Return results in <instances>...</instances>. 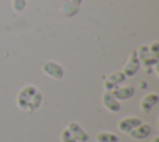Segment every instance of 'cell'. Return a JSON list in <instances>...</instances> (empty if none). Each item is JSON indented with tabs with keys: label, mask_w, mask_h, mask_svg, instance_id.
I'll return each instance as SVG.
<instances>
[{
	"label": "cell",
	"mask_w": 159,
	"mask_h": 142,
	"mask_svg": "<svg viewBox=\"0 0 159 142\" xmlns=\"http://www.w3.org/2000/svg\"><path fill=\"white\" fill-rule=\"evenodd\" d=\"M41 100H42V96L37 91V88L27 85L19 91L16 102L20 108L29 112H34L41 105Z\"/></svg>",
	"instance_id": "cell-1"
},
{
	"label": "cell",
	"mask_w": 159,
	"mask_h": 142,
	"mask_svg": "<svg viewBox=\"0 0 159 142\" xmlns=\"http://www.w3.org/2000/svg\"><path fill=\"white\" fill-rule=\"evenodd\" d=\"M142 123V120L135 117V116H127V117H123L120 121H118L117 123V127L118 130H120L122 132L124 133H128L129 131H132L134 127L139 126Z\"/></svg>",
	"instance_id": "cell-2"
},
{
	"label": "cell",
	"mask_w": 159,
	"mask_h": 142,
	"mask_svg": "<svg viewBox=\"0 0 159 142\" xmlns=\"http://www.w3.org/2000/svg\"><path fill=\"white\" fill-rule=\"evenodd\" d=\"M42 71L53 78H61L63 76V69L55 61H46L42 65Z\"/></svg>",
	"instance_id": "cell-3"
},
{
	"label": "cell",
	"mask_w": 159,
	"mask_h": 142,
	"mask_svg": "<svg viewBox=\"0 0 159 142\" xmlns=\"http://www.w3.org/2000/svg\"><path fill=\"white\" fill-rule=\"evenodd\" d=\"M138 69H139V59L137 57V52L132 51L128 64L123 69V73H124V76H134L135 72L138 71Z\"/></svg>",
	"instance_id": "cell-4"
},
{
	"label": "cell",
	"mask_w": 159,
	"mask_h": 142,
	"mask_svg": "<svg viewBox=\"0 0 159 142\" xmlns=\"http://www.w3.org/2000/svg\"><path fill=\"white\" fill-rule=\"evenodd\" d=\"M68 131L71 132V135L73 136V138L77 141V142H86L88 141V135L84 132V130L77 123V122H71L68 126H67Z\"/></svg>",
	"instance_id": "cell-5"
},
{
	"label": "cell",
	"mask_w": 159,
	"mask_h": 142,
	"mask_svg": "<svg viewBox=\"0 0 159 142\" xmlns=\"http://www.w3.org/2000/svg\"><path fill=\"white\" fill-rule=\"evenodd\" d=\"M112 96L116 100H128L134 95V87L132 85L129 86H123V87H116L114 90L109 91Z\"/></svg>",
	"instance_id": "cell-6"
},
{
	"label": "cell",
	"mask_w": 159,
	"mask_h": 142,
	"mask_svg": "<svg viewBox=\"0 0 159 142\" xmlns=\"http://www.w3.org/2000/svg\"><path fill=\"white\" fill-rule=\"evenodd\" d=\"M158 101H159L158 95L154 93V92H149V93H147V95L143 96V98H142V101H140V110H142L144 113H147V112H149V111L152 110V107H153Z\"/></svg>",
	"instance_id": "cell-7"
},
{
	"label": "cell",
	"mask_w": 159,
	"mask_h": 142,
	"mask_svg": "<svg viewBox=\"0 0 159 142\" xmlns=\"http://www.w3.org/2000/svg\"><path fill=\"white\" fill-rule=\"evenodd\" d=\"M102 102H103V106L111 111V112H118L120 110V105L119 102H117V100L112 96V93L109 91L104 92L103 96H102Z\"/></svg>",
	"instance_id": "cell-8"
},
{
	"label": "cell",
	"mask_w": 159,
	"mask_h": 142,
	"mask_svg": "<svg viewBox=\"0 0 159 142\" xmlns=\"http://www.w3.org/2000/svg\"><path fill=\"white\" fill-rule=\"evenodd\" d=\"M149 133H150V126L145 125V123H140L139 126L134 127L132 131L128 132V135L134 140H143V138L148 137Z\"/></svg>",
	"instance_id": "cell-9"
},
{
	"label": "cell",
	"mask_w": 159,
	"mask_h": 142,
	"mask_svg": "<svg viewBox=\"0 0 159 142\" xmlns=\"http://www.w3.org/2000/svg\"><path fill=\"white\" fill-rule=\"evenodd\" d=\"M124 78H125V76H124L123 72H120V71L113 72L112 75L108 76V81L104 83V88H106L107 91H108V90L112 91V90H114V88L118 86V83L123 82Z\"/></svg>",
	"instance_id": "cell-10"
},
{
	"label": "cell",
	"mask_w": 159,
	"mask_h": 142,
	"mask_svg": "<svg viewBox=\"0 0 159 142\" xmlns=\"http://www.w3.org/2000/svg\"><path fill=\"white\" fill-rule=\"evenodd\" d=\"M97 142H119V138L111 132H99L96 136Z\"/></svg>",
	"instance_id": "cell-11"
},
{
	"label": "cell",
	"mask_w": 159,
	"mask_h": 142,
	"mask_svg": "<svg viewBox=\"0 0 159 142\" xmlns=\"http://www.w3.org/2000/svg\"><path fill=\"white\" fill-rule=\"evenodd\" d=\"M78 10V6L73 5L72 2H63L61 6V11L66 16H73Z\"/></svg>",
	"instance_id": "cell-12"
},
{
	"label": "cell",
	"mask_w": 159,
	"mask_h": 142,
	"mask_svg": "<svg viewBox=\"0 0 159 142\" xmlns=\"http://www.w3.org/2000/svg\"><path fill=\"white\" fill-rule=\"evenodd\" d=\"M61 141L62 142H77L73 138V136L71 135V132L68 131V128L62 130V132H61Z\"/></svg>",
	"instance_id": "cell-13"
},
{
	"label": "cell",
	"mask_w": 159,
	"mask_h": 142,
	"mask_svg": "<svg viewBox=\"0 0 159 142\" xmlns=\"http://www.w3.org/2000/svg\"><path fill=\"white\" fill-rule=\"evenodd\" d=\"M26 6V0H12V9L16 12H21Z\"/></svg>",
	"instance_id": "cell-14"
},
{
	"label": "cell",
	"mask_w": 159,
	"mask_h": 142,
	"mask_svg": "<svg viewBox=\"0 0 159 142\" xmlns=\"http://www.w3.org/2000/svg\"><path fill=\"white\" fill-rule=\"evenodd\" d=\"M148 49H149V51L152 52V55H154L155 57H158V52H159V42L153 41V42L148 46Z\"/></svg>",
	"instance_id": "cell-15"
},
{
	"label": "cell",
	"mask_w": 159,
	"mask_h": 142,
	"mask_svg": "<svg viewBox=\"0 0 159 142\" xmlns=\"http://www.w3.org/2000/svg\"><path fill=\"white\" fill-rule=\"evenodd\" d=\"M73 5H76V6H80L81 5V2H82V0H70Z\"/></svg>",
	"instance_id": "cell-16"
},
{
	"label": "cell",
	"mask_w": 159,
	"mask_h": 142,
	"mask_svg": "<svg viewBox=\"0 0 159 142\" xmlns=\"http://www.w3.org/2000/svg\"><path fill=\"white\" fill-rule=\"evenodd\" d=\"M158 141H159V138H158V137H157V138H154V140H153V142H158Z\"/></svg>",
	"instance_id": "cell-17"
}]
</instances>
